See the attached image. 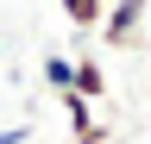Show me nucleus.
Here are the masks:
<instances>
[{"label": "nucleus", "instance_id": "5", "mask_svg": "<svg viewBox=\"0 0 151 144\" xmlns=\"http://www.w3.org/2000/svg\"><path fill=\"white\" fill-rule=\"evenodd\" d=\"M44 82L57 88V94H69V57H57V50H50V57H44Z\"/></svg>", "mask_w": 151, "mask_h": 144}, {"label": "nucleus", "instance_id": "7", "mask_svg": "<svg viewBox=\"0 0 151 144\" xmlns=\"http://www.w3.org/2000/svg\"><path fill=\"white\" fill-rule=\"evenodd\" d=\"M76 144H113V132H101V125H88V132L76 138Z\"/></svg>", "mask_w": 151, "mask_h": 144}, {"label": "nucleus", "instance_id": "4", "mask_svg": "<svg viewBox=\"0 0 151 144\" xmlns=\"http://www.w3.org/2000/svg\"><path fill=\"white\" fill-rule=\"evenodd\" d=\"M63 119H69V132L82 138L88 125H94V113H88V100H76V94H63Z\"/></svg>", "mask_w": 151, "mask_h": 144}, {"label": "nucleus", "instance_id": "3", "mask_svg": "<svg viewBox=\"0 0 151 144\" xmlns=\"http://www.w3.org/2000/svg\"><path fill=\"white\" fill-rule=\"evenodd\" d=\"M101 6H107V0H63V19L76 31H94V25H101Z\"/></svg>", "mask_w": 151, "mask_h": 144}, {"label": "nucleus", "instance_id": "2", "mask_svg": "<svg viewBox=\"0 0 151 144\" xmlns=\"http://www.w3.org/2000/svg\"><path fill=\"white\" fill-rule=\"evenodd\" d=\"M69 94H76V100H101V94H107V75H101V63H94L88 50L69 57Z\"/></svg>", "mask_w": 151, "mask_h": 144}, {"label": "nucleus", "instance_id": "1", "mask_svg": "<svg viewBox=\"0 0 151 144\" xmlns=\"http://www.w3.org/2000/svg\"><path fill=\"white\" fill-rule=\"evenodd\" d=\"M101 44H113V50H132L145 38V0H113V6H101Z\"/></svg>", "mask_w": 151, "mask_h": 144}, {"label": "nucleus", "instance_id": "6", "mask_svg": "<svg viewBox=\"0 0 151 144\" xmlns=\"http://www.w3.org/2000/svg\"><path fill=\"white\" fill-rule=\"evenodd\" d=\"M0 144H32V125H6V132H0Z\"/></svg>", "mask_w": 151, "mask_h": 144}]
</instances>
